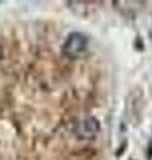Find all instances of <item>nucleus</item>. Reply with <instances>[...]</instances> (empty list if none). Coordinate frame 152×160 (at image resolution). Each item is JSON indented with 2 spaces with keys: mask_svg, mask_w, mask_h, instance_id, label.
I'll return each instance as SVG.
<instances>
[{
  "mask_svg": "<svg viewBox=\"0 0 152 160\" xmlns=\"http://www.w3.org/2000/svg\"><path fill=\"white\" fill-rule=\"evenodd\" d=\"M88 39L80 32H73L67 38L63 44V53L68 58H79L87 49Z\"/></svg>",
  "mask_w": 152,
  "mask_h": 160,
  "instance_id": "1",
  "label": "nucleus"
},
{
  "mask_svg": "<svg viewBox=\"0 0 152 160\" xmlns=\"http://www.w3.org/2000/svg\"><path fill=\"white\" fill-rule=\"evenodd\" d=\"M100 131V124L99 122L92 116L84 118L75 126V135L79 139L89 140L94 139Z\"/></svg>",
  "mask_w": 152,
  "mask_h": 160,
  "instance_id": "2",
  "label": "nucleus"
},
{
  "mask_svg": "<svg viewBox=\"0 0 152 160\" xmlns=\"http://www.w3.org/2000/svg\"><path fill=\"white\" fill-rule=\"evenodd\" d=\"M0 58H2V47H0Z\"/></svg>",
  "mask_w": 152,
  "mask_h": 160,
  "instance_id": "3",
  "label": "nucleus"
}]
</instances>
